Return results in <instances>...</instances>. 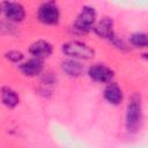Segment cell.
I'll list each match as a JSON object with an SVG mask.
<instances>
[{"label": "cell", "instance_id": "5", "mask_svg": "<svg viewBox=\"0 0 148 148\" xmlns=\"http://www.w3.org/2000/svg\"><path fill=\"white\" fill-rule=\"evenodd\" d=\"M88 76L95 81V82H98V83H109L113 80L114 77V72L103 65V64H95L92 66L89 67L88 69Z\"/></svg>", "mask_w": 148, "mask_h": 148}, {"label": "cell", "instance_id": "2", "mask_svg": "<svg viewBox=\"0 0 148 148\" xmlns=\"http://www.w3.org/2000/svg\"><path fill=\"white\" fill-rule=\"evenodd\" d=\"M61 51L68 58H73L76 60H89L95 56L94 49H91L88 44L79 40H71L64 43L61 46Z\"/></svg>", "mask_w": 148, "mask_h": 148}, {"label": "cell", "instance_id": "10", "mask_svg": "<svg viewBox=\"0 0 148 148\" xmlns=\"http://www.w3.org/2000/svg\"><path fill=\"white\" fill-rule=\"evenodd\" d=\"M104 99L111 105H119L123 101V90L114 82H109L103 92Z\"/></svg>", "mask_w": 148, "mask_h": 148}, {"label": "cell", "instance_id": "15", "mask_svg": "<svg viewBox=\"0 0 148 148\" xmlns=\"http://www.w3.org/2000/svg\"><path fill=\"white\" fill-rule=\"evenodd\" d=\"M2 13V3H0V14Z\"/></svg>", "mask_w": 148, "mask_h": 148}, {"label": "cell", "instance_id": "8", "mask_svg": "<svg viewBox=\"0 0 148 148\" xmlns=\"http://www.w3.org/2000/svg\"><path fill=\"white\" fill-rule=\"evenodd\" d=\"M18 69L21 71V73L28 77H35L42 74L43 69H44V61L43 59L32 57L23 62L18 64Z\"/></svg>", "mask_w": 148, "mask_h": 148}, {"label": "cell", "instance_id": "6", "mask_svg": "<svg viewBox=\"0 0 148 148\" xmlns=\"http://www.w3.org/2000/svg\"><path fill=\"white\" fill-rule=\"evenodd\" d=\"M2 12H3L6 18L10 22H14V23L22 22L25 18V9L18 2L8 1V0L3 1Z\"/></svg>", "mask_w": 148, "mask_h": 148}, {"label": "cell", "instance_id": "9", "mask_svg": "<svg viewBox=\"0 0 148 148\" xmlns=\"http://www.w3.org/2000/svg\"><path fill=\"white\" fill-rule=\"evenodd\" d=\"M52 52H53L52 44L44 39H38L29 46V53L32 57H36L43 60L45 58H49L52 54Z\"/></svg>", "mask_w": 148, "mask_h": 148}, {"label": "cell", "instance_id": "11", "mask_svg": "<svg viewBox=\"0 0 148 148\" xmlns=\"http://www.w3.org/2000/svg\"><path fill=\"white\" fill-rule=\"evenodd\" d=\"M61 69L69 77H79L83 74L84 66L80 62V60L68 58L61 62Z\"/></svg>", "mask_w": 148, "mask_h": 148}, {"label": "cell", "instance_id": "14", "mask_svg": "<svg viewBox=\"0 0 148 148\" xmlns=\"http://www.w3.org/2000/svg\"><path fill=\"white\" fill-rule=\"evenodd\" d=\"M5 58L10 61V62H14V64H20L23 58H24V54L18 51V50H9L7 52H5Z\"/></svg>", "mask_w": 148, "mask_h": 148}, {"label": "cell", "instance_id": "12", "mask_svg": "<svg viewBox=\"0 0 148 148\" xmlns=\"http://www.w3.org/2000/svg\"><path fill=\"white\" fill-rule=\"evenodd\" d=\"M0 95H1L2 104L5 106H7L8 109H14L20 103V97H18L17 92L14 89H12L10 87H2Z\"/></svg>", "mask_w": 148, "mask_h": 148}, {"label": "cell", "instance_id": "3", "mask_svg": "<svg viewBox=\"0 0 148 148\" xmlns=\"http://www.w3.org/2000/svg\"><path fill=\"white\" fill-rule=\"evenodd\" d=\"M96 23V10L91 6H83L77 14L73 29L79 34H87L92 30Z\"/></svg>", "mask_w": 148, "mask_h": 148}, {"label": "cell", "instance_id": "4", "mask_svg": "<svg viewBox=\"0 0 148 148\" xmlns=\"http://www.w3.org/2000/svg\"><path fill=\"white\" fill-rule=\"evenodd\" d=\"M37 20L45 25H57L60 21V10L54 1H46L37 9Z\"/></svg>", "mask_w": 148, "mask_h": 148}, {"label": "cell", "instance_id": "7", "mask_svg": "<svg viewBox=\"0 0 148 148\" xmlns=\"http://www.w3.org/2000/svg\"><path fill=\"white\" fill-rule=\"evenodd\" d=\"M92 30L99 38L106 39L110 43L117 37L114 29H113V20L109 16H104L98 22H96Z\"/></svg>", "mask_w": 148, "mask_h": 148}, {"label": "cell", "instance_id": "13", "mask_svg": "<svg viewBox=\"0 0 148 148\" xmlns=\"http://www.w3.org/2000/svg\"><path fill=\"white\" fill-rule=\"evenodd\" d=\"M130 43L138 49L147 47V35L145 32H134L130 37Z\"/></svg>", "mask_w": 148, "mask_h": 148}, {"label": "cell", "instance_id": "1", "mask_svg": "<svg viewBox=\"0 0 148 148\" xmlns=\"http://www.w3.org/2000/svg\"><path fill=\"white\" fill-rule=\"evenodd\" d=\"M143 112L141 96L139 94H133L127 103L125 113V127L128 133H136L142 125Z\"/></svg>", "mask_w": 148, "mask_h": 148}]
</instances>
